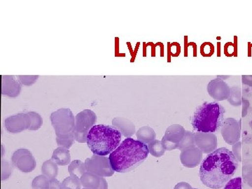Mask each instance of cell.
I'll use <instances>...</instances> for the list:
<instances>
[{
	"label": "cell",
	"instance_id": "6da1fadb",
	"mask_svg": "<svg viewBox=\"0 0 252 189\" xmlns=\"http://www.w3.org/2000/svg\"><path fill=\"white\" fill-rule=\"evenodd\" d=\"M238 160L229 149L221 147L209 154L201 162L200 178L209 188L220 189L234 176Z\"/></svg>",
	"mask_w": 252,
	"mask_h": 189
},
{
	"label": "cell",
	"instance_id": "7a4b0ae2",
	"mask_svg": "<svg viewBox=\"0 0 252 189\" xmlns=\"http://www.w3.org/2000/svg\"><path fill=\"white\" fill-rule=\"evenodd\" d=\"M148 145L134 139L126 138L118 148L109 154L114 171L126 173L135 170L148 158Z\"/></svg>",
	"mask_w": 252,
	"mask_h": 189
},
{
	"label": "cell",
	"instance_id": "3957f363",
	"mask_svg": "<svg viewBox=\"0 0 252 189\" xmlns=\"http://www.w3.org/2000/svg\"><path fill=\"white\" fill-rule=\"evenodd\" d=\"M225 110L217 102H205L195 109L191 117V126L194 130L204 133H215L220 130Z\"/></svg>",
	"mask_w": 252,
	"mask_h": 189
},
{
	"label": "cell",
	"instance_id": "277c9868",
	"mask_svg": "<svg viewBox=\"0 0 252 189\" xmlns=\"http://www.w3.org/2000/svg\"><path fill=\"white\" fill-rule=\"evenodd\" d=\"M122 137L120 131L114 126L99 124L89 131L86 143L94 155L106 157L120 145Z\"/></svg>",
	"mask_w": 252,
	"mask_h": 189
},
{
	"label": "cell",
	"instance_id": "5b68a950",
	"mask_svg": "<svg viewBox=\"0 0 252 189\" xmlns=\"http://www.w3.org/2000/svg\"><path fill=\"white\" fill-rule=\"evenodd\" d=\"M51 125L59 147L69 149L74 144L75 118L71 109L61 108L51 114Z\"/></svg>",
	"mask_w": 252,
	"mask_h": 189
},
{
	"label": "cell",
	"instance_id": "8992f818",
	"mask_svg": "<svg viewBox=\"0 0 252 189\" xmlns=\"http://www.w3.org/2000/svg\"><path fill=\"white\" fill-rule=\"evenodd\" d=\"M97 115L91 109H84L75 117L74 138L79 143L87 142V136L91 129L95 126Z\"/></svg>",
	"mask_w": 252,
	"mask_h": 189
},
{
	"label": "cell",
	"instance_id": "52a82bcc",
	"mask_svg": "<svg viewBox=\"0 0 252 189\" xmlns=\"http://www.w3.org/2000/svg\"><path fill=\"white\" fill-rule=\"evenodd\" d=\"M84 163L86 172H91L99 177H112L115 172L111 165L109 158L94 154L92 157L86 158Z\"/></svg>",
	"mask_w": 252,
	"mask_h": 189
},
{
	"label": "cell",
	"instance_id": "ba28073f",
	"mask_svg": "<svg viewBox=\"0 0 252 189\" xmlns=\"http://www.w3.org/2000/svg\"><path fill=\"white\" fill-rule=\"evenodd\" d=\"M11 163L23 173H30L36 167V162L31 151L19 149L15 151L11 157Z\"/></svg>",
	"mask_w": 252,
	"mask_h": 189
},
{
	"label": "cell",
	"instance_id": "9c48e42d",
	"mask_svg": "<svg viewBox=\"0 0 252 189\" xmlns=\"http://www.w3.org/2000/svg\"><path fill=\"white\" fill-rule=\"evenodd\" d=\"M5 127L10 134L22 132L30 130L32 125L31 118L28 112L18 113L5 119Z\"/></svg>",
	"mask_w": 252,
	"mask_h": 189
},
{
	"label": "cell",
	"instance_id": "30bf717a",
	"mask_svg": "<svg viewBox=\"0 0 252 189\" xmlns=\"http://www.w3.org/2000/svg\"><path fill=\"white\" fill-rule=\"evenodd\" d=\"M220 133L226 143L236 144L240 138V123L233 118H228L223 122Z\"/></svg>",
	"mask_w": 252,
	"mask_h": 189
},
{
	"label": "cell",
	"instance_id": "8fae6325",
	"mask_svg": "<svg viewBox=\"0 0 252 189\" xmlns=\"http://www.w3.org/2000/svg\"><path fill=\"white\" fill-rule=\"evenodd\" d=\"M207 92L212 98L223 101L229 97L230 88L223 79L218 77L209 82Z\"/></svg>",
	"mask_w": 252,
	"mask_h": 189
},
{
	"label": "cell",
	"instance_id": "7c38bea8",
	"mask_svg": "<svg viewBox=\"0 0 252 189\" xmlns=\"http://www.w3.org/2000/svg\"><path fill=\"white\" fill-rule=\"evenodd\" d=\"M195 144L203 154H210L217 150V137L214 133H194Z\"/></svg>",
	"mask_w": 252,
	"mask_h": 189
},
{
	"label": "cell",
	"instance_id": "4fadbf2b",
	"mask_svg": "<svg viewBox=\"0 0 252 189\" xmlns=\"http://www.w3.org/2000/svg\"><path fill=\"white\" fill-rule=\"evenodd\" d=\"M203 152L196 147H190L182 151L180 154V160L182 165L188 168H194L202 162Z\"/></svg>",
	"mask_w": 252,
	"mask_h": 189
},
{
	"label": "cell",
	"instance_id": "5bb4252c",
	"mask_svg": "<svg viewBox=\"0 0 252 189\" xmlns=\"http://www.w3.org/2000/svg\"><path fill=\"white\" fill-rule=\"evenodd\" d=\"M22 85L14 75H3L1 79V94L9 97H16L21 94Z\"/></svg>",
	"mask_w": 252,
	"mask_h": 189
},
{
	"label": "cell",
	"instance_id": "9a60e30c",
	"mask_svg": "<svg viewBox=\"0 0 252 189\" xmlns=\"http://www.w3.org/2000/svg\"><path fill=\"white\" fill-rule=\"evenodd\" d=\"M81 185L89 189H108L107 180L102 177L86 172L81 178Z\"/></svg>",
	"mask_w": 252,
	"mask_h": 189
},
{
	"label": "cell",
	"instance_id": "2e32d148",
	"mask_svg": "<svg viewBox=\"0 0 252 189\" xmlns=\"http://www.w3.org/2000/svg\"><path fill=\"white\" fill-rule=\"evenodd\" d=\"M112 126L120 131L126 138H130L135 133V126L130 119L123 117H116L112 120Z\"/></svg>",
	"mask_w": 252,
	"mask_h": 189
},
{
	"label": "cell",
	"instance_id": "e0dca14e",
	"mask_svg": "<svg viewBox=\"0 0 252 189\" xmlns=\"http://www.w3.org/2000/svg\"><path fill=\"white\" fill-rule=\"evenodd\" d=\"M185 132L186 130L183 126L179 124H173L167 127L163 138L172 143L179 144L183 139Z\"/></svg>",
	"mask_w": 252,
	"mask_h": 189
},
{
	"label": "cell",
	"instance_id": "ac0fdd59",
	"mask_svg": "<svg viewBox=\"0 0 252 189\" xmlns=\"http://www.w3.org/2000/svg\"><path fill=\"white\" fill-rule=\"evenodd\" d=\"M51 159L61 166H65L71 162V155L69 151L64 147H59L55 149Z\"/></svg>",
	"mask_w": 252,
	"mask_h": 189
},
{
	"label": "cell",
	"instance_id": "d6986e66",
	"mask_svg": "<svg viewBox=\"0 0 252 189\" xmlns=\"http://www.w3.org/2000/svg\"><path fill=\"white\" fill-rule=\"evenodd\" d=\"M136 136H137V140L140 141L144 144H149L155 140L157 133L152 127L146 126L140 127L137 130V132H136Z\"/></svg>",
	"mask_w": 252,
	"mask_h": 189
},
{
	"label": "cell",
	"instance_id": "ffe728a7",
	"mask_svg": "<svg viewBox=\"0 0 252 189\" xmlns=\"http://www.w3.org/2000/svg\"><path fill=\"white\" fill-rule=\"evenodd\" d=\"M68 172L72 177L81 180V177L86 172L85 163L80 160H73L68 166Z\"/></svg>",
	"mask_w": 252,
	"mask_h": 189
},
{
	"label": "cell",
	"instance_id": "44dd1931",
	"mask_svg": "<svg viewBox=\"0 0 252 189\" xmlns=\"http://www.w3.org/2000/svg\"><path fill=\"white\" fill-rule=\"evenodd\" d=\"M58 164L54 162L52 159L46 160L43 163L41 167V172L49 179L56 178L59 174V167Z\"/></svg>",
	"mask_w": 252,
	"mask_h": 189
},
{
	"label": "cell",
	"instance_id": "7402d4cb",
	"mask_svg": "<svg viewBox=\"0 0 252 189\" xmlns=\"http://www.w3.org/2000/svg\"><path fill=\"white\" fill-rule=\"evenodd\" d=\"M227 100L233 107H239L241 105L242 101H243L241 88L238 86L230 88L229 97Z\"/></svg>",
	"mask_w": 252,
	"mask_h": 189
},
{
	"label": "cell",
	"instance_id": "603a6c76",
	"mask_svg": "<svg viewBox=\"0 0 252 189\" xmlns=\"http://www.w3.org/2000/svg\"><path fill=\"white\" fill-rule=\"evenodd\" d=\"M149 153L154 157L160 158L165 154V149L162 146L161 141L155 140L148 144Z\"/></svg>",
	"mask_w": 252,
	"mask_h": 189
},
{
	"label": "cell",
	"instance_id": "cb8c5ba5",
	"mask_svg": "<svg viewBox=\"0 0 252 189\" xmlns=\"http://www.w3.org/2000/svg\"><path fill=\"white\" fill-rule=\"evenodd\" d=\"M195 146V139H194V133L190 131H186L185 135L183 139L179 143L178 149L181 152L185 150V149L190 148V147Z\"/></svg>",
	"mask_w": 252,
	"mask_h": 189
},
{
	"label": "cell",
	"instance_id": "d4e9b609",
	"mask_svg": "<svg viewBox=\"0 0 252 189\" xmlns=\"http://www.w3.org/2000/svg\"><path fill=\"white\" fill-rule=\"evenodd\" d=\"M50 179L44 175L37 176L32 182V189H49Z\"/></svg>",
	"mask_w": 252,
	"mask_h": 189
},
{
	"label": "cell",
	"instance_id": "484cf974",
	"mask_svg": "<svg viewBox=\"0 0 252 189\" xmlns=\"http://www.w3.org/2000/svg\"><path fill=\"white\" fill-rule=\"evenodd\" d=\"M81 180L72 176L66 177L62 182L63 189H81Z\"/></svg>",
	"mask_w": 252,
	"mask_h": 189
},
{
	"label": "cell",
	"instance_id": "4316f807",
	"mask_svg": "<svg viewBox=\"0 0 252 189\" xmlns=\"http://www.w3.org/2000/svg\"><path fill=\"white\" fill-rule=\"evenodd\" d=\"M14 165L6 160H1V180H8L14 171Z\"/></svg>",
	"mask_w": 252,
	"mask_h": 189
},
{
	"label": "cell",
	"instance_id": "83f0119b",
	"mask_svg": "<svg viewBox=\"0 0 252 189\" xmlns=\"http://www.w3.org/2000/svg\"><path fill=\"white\" fill-rule=\"evenodd\" d=\"M28 114H29L32 120V125L30 130H39L43 124V119L40 114L35 112H28Z\"/></svg>",
	"mask_w": 252,
	"mask_h": 189
},
{
	"label": "cell",
	"instance_id": "f1b7e54d",
	"mask_svg": "<svg viewBox=\"0 0 252 189\" xmlns=\"http://www.w3.org/2000/svg\"><path fill=\"white\" fill-rule=\"evenodd\" d=\"M21 84L26 86H31L35 84L36 80L39 79L38 75H19L17 77Z\"/></svg>",
	"mask_w": 252,
	"mask_h": 189
},
{
	"label": "cell",
	"instance_id": "f546056e",
	"mask_svg": "<svg viewBox=\"0 0 252 189\" xmlns=\"http://www.w3.org/2000/svg\"><path fill=\"white\" fill-rule=\"evenodd\" d=\"M223 189H242V178L241 177H236V178L231 179L225 185Z\"/></svg>",
	"mask_w": 252,
	"mask_h": 189
},
{
	"label": "cell",
	"instance_id": "4dcf8cb0",
	"mask_svg": "<svg viewBox=\"0 0 252 189\" xmlns=\"http://www.w3.org/2000/svg\"><path fill=\"white\" fill-rule=\"evenodd\" d=\"M241 142H237L233 146V153L234 154L235 157L238 159V161H241Z\"/></svg>",
	"mask_w": 252,
	"mask_h": 189
},
{
	"label": "cell",
	"instance_id": "1f68e13d",
	"mask_svg": "<svg viewBox=\"0 0 252 189\" xmlns=\"http://www.w3.org/2000/svg\"><path fill=\"white\" fill-rule=\"evenodd\" d=\"M161 142L165 150L172 151L175 150L176 149H178L179 144H174L172 143V142H169V141L165 140L163 137H162Z\"/></svg>",
	"mask_w": 252,
	"mask_h": 189
},
{
	"label": "cell",
	"instance_id": "d6a6232c",
	"mask_svg": "<svg viewBox=\"0 0 252 189\" xmlns=\"http://www.w3.org/2000/svg\"><path fill=\"white\" fill-rule=\"evenodd\" d=\"M49 189H63L62 183H61L57 179H50Z\"/></svg>",
	"mask_w": 252,
	"mask_h": 189
},
{
	"label": "cell",
	"instance_id": "836d02e7",
	"mask_svg": "<svg viewBox=\"0 0 252 189\" xmlns=\"http://www.w3.org/2000/svg\"><path fill=\"white\" fill-rule=\"evenodd\" d=\"M243 176L245 180L248 181L249 185L252 187V168L248 169V170H246V171L244 170Z\"/></svg>",
	"mask_w": 252,
	"mask_h": 189
},
{
	"label": "cell",
	"instance_id": "e575fe53",
	"mask_svg": "<svg viewBox=\"0 0 252 189\" xmlns=\"http://www.w3.org/2000/svg\"><path fill=\"white\" fill-rule=\"evenodd\" d=\"M242 82L244 85L252 86V75L242 76Z\"/></svg>",
	"mask_w": 252,
	"mask_h": 189
},
{
	"label": "cell",
	"instance_id": "d590c367",
	"mask_svg": "<svg viewBox=\"0 0 252 189\" xmlns=\"http://www.w3.org/2000/svg\"><path fill=\"white\" fill-rule=\"evenodd\" d=\"M242 104H243V117H245L248 114V108L250 107V102L248 99L243 98Z\"/></svg>",
	"mask_w": 252,
	"mask_h": 189
},
{
	"label": "cell",
	"instance_id": "8d00e7d4",
	"mask_svg": "<svg viewBox=\"0 0 252 189\" xmlns=\"http://www.w3.org/2000/svg\"><path fill=\"white\" fill-rule=\"evenodd\" d=\"M174 189H193L192 188L191 186L189 185V184L187 183V182H180V183L177 184V185L175 186V188Z\"/></svg>",
	"mask_w": 252,
	"mask_h": 189
},
{
	"label": "cell",
	"instance_id": "74e56055",
	"mask_svg": "<svg viewBox=\"0 0 252 189\" xmlns=\"http://www.w3.org/2000/svg\"><path fill=\"white\" fill-rule=\"evenodd\" d=\"M250 127H251L252 129V121L250 123Z\"/></svg>",
	"mask_w": 252,
	"mask_h": 189
},
{
	"label": "cell",
	"instance_id": "f35d334b",
	"mask_svg": "<svg viewBox=\"0 0 252 189\" xmlns=\"http://www.w3.org/2000/svg\"><path fill=\"white\" fill-rule=\"evenodd\" d=\"M89 189L84 188V189Z\"/></svg>",
	"mask_w": 252,
	"mask_h": 189
},
{
	"label": "cell",
	"instance_id": "ab89813d",
	"mask_svg": "<svg viewBox=\"0 0 252 189\" xmlns=\"http://www.w3.org/2000/svg\"></svg>",
	"mask_w": 252,
	"mask_h": 189
}]
</instances>
